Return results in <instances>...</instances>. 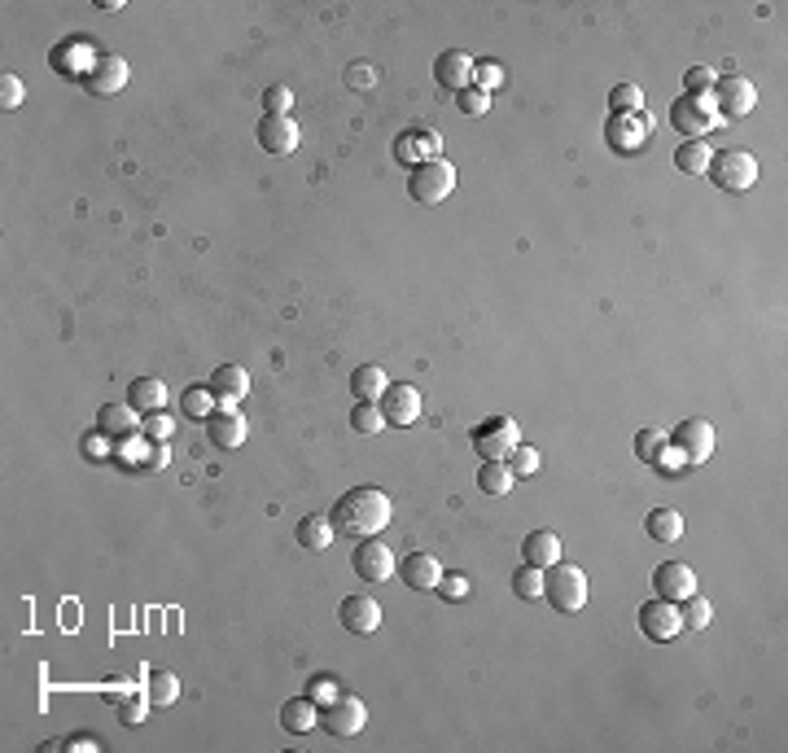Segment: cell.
Segmentation results:
<instances>
[{"instance_id": "cell-44", "label": "cell", "mask_w": 788, "mask_h": 753, "mask_svg": "<svg viewBox=\"0 0 788 753\" xmlns=\"http://www.w3.org/2000/svg\"><path fill=\"white\" fill-rule=\"evenodd\" d=\"M145 714H149V697H145V692H136V697L119 701V718H123V727H141V723H145Z\"/></svg>"}, {"instance_id": "cell-6", "label": "cell", "mask_w": 788, "mask_h": 753, "mask_svg": "<svg viewBox=\"0 0 788 753\" xmlns=\"http://www.w3.org/2000/svg\"><path fill=\"white\" fill-rule=\"evenodd\" d=\"M469 443L482 460H508V451L521 443V430H517L513 416H486L482 425H473Z\"/></svg>"}, {"instance_id": "cell-31", "label": "cell", "mask_w": 788, "mask_h": 753, "mask_svg": "<svg viewBox=\"0 0 788 753\" xmlns=\"http://www.w3.org/2000/svg\"><path fill=\"white\" fill-rule=\"evenodd\" d=\"M710 158H714V149L705 141H683L675 149V167L683 176H705V171H710Z\"/></svg>"}, {"instance_id": "cell-17", "label": "cell", "mask_w": 788, "mask_h": 753, "mask_svg": "<svg viewBox=\"0 0 788 753\" xmlns=\"http://www.w3.org/2000/svg\"><path fill=\"white\" fill-rule=\"evenodd\" d=\"M399 578H403V587H412V592H434L438 578H443V565H438L434 552H408L399 561Z\"/></svg>"}, {"instance_id": "cell-9", "label": "cell", "mask_w": 788, "mask_h": 753, "mask_svg": "<svg viewBox=\"0 0 788 753\" xmlns=\"http://www.w3.org/2000/svg\"><path fill=\"white\" fill-rule=\"evenodd\" d=\"M640 631L648 635V640H657V644H670L683 631L679 605H670V600H662V596L644 600V605H640Z\"/></svg>"}, {"instance_id": "cell-25", "label": "cell", "mask_w": 788, "mask_h": 753, "mask_svg": "<svg viewBox=\"0 0 788 753\" xmlns=\"http://www.w3.org/2000/svg\"><path fill=\"white\" fill-rule=\"evenodd\" d=\"M162 403H167L162 377H132V386H127V408L149 416V412H162Z\"/></svg>"}, {"instance_id": "cell-37", "label": "cell", "mask_w": 788, "mask_h": 753, "mask_svg": "<svg viewBox=\"0 0 788 753\" xmlns=\"http://www.w3.org/2000/svg\"><path fill=\"white\" fill-rule=\"evenodd\" d=\"M609 106H613V114H640L644 110V88L640 84H618L613 97H609Z\"/></svg>"}, {"instance_id": "cell-12", "label": "cell", "mask_w": 788, "mask_h": 753, "mask_svg": "<svg viewBox=\"0 0 788 753\" xmlns=\"http://www.w3.org/2000/svg\"><path fill=\"white\" fill-rule=\"evenodd\" d=\"M101 57L92 53V44L88 40H79V36H71V40H62L53 49V71L62 75V79H88L92 75V66H97Z\"/></svg>"}, {"instance_id": "cell-14", "label": "cell", "mask_w": 788, "mask_h": 753, "mask_svg": "<svg viewBox=\"0 0 788 753\" xmlns=\"http://www.w3.org/2000/svg\"><path fill=\"white\" fill-rule=\"evenodd\" d=\"M364 723H368V710H364L359 697H346L342 692L333 705H324V732L329 736H359Z\"/></svg>"}, {"instance_id": "cell-27", "label": "cell", "mask_w": 788, "mask_h": 753, "mask_svg": "<svg viewBox=\"0 0 788 753\" xmlns=\"http://www.w3.org/2000/svg\"><path fill=\"white\" fill-rule=\"evenodd\" d=\"M333 535H338V526H333V517H320V513L303 517V521H298V530H294L298 548H307V552H329Z\"/></svg>"}, {"instance_id": "cell-35", "label": "cell", "mask_w": 788, "mask_h": 753, "mask_svg": "<svg viewBox=\"0 0 788 753\" xmlns=\"http://www.w3.org/2000/svg\"><path fill=\"white\" fill-rule=\"evenodd\" d=\"M180 408H184V416H193V421H211V416H215V395L206 386H193V390H184V395H180Z\"/></svg>"}, {"instance_id": "cell-24", "label": "cell", "mask_w": 788, "mask_h": 753, "mask_svg": "<svg viewBox=\"0 0 788 753\" xmlns=\"http://www.w3.org/2000/svg\"><path fill=\"white\" fill-rule=\"evenodd\" d=\"M521 561L535 565V570H552V565L561 561V539H556L552 530H535V535L521 539Z\"/></svg>"}, {"instance_id": "cell-32", "label": "cell", "mask_w": 788, "mask_h": 753, "mask_svg": "<svg viewBox=\"0 0 788 753\" xmlns=\"http://www.w3.org/2000/svg\"><path fill=\"white\" fill-rule=\"evenodd\" d=\"M97 425H101V434H110V438H132L136 434V412L132 408H119V403H110V408H101Z\"/></svg>"}, {"instance_id": "cell-39", "label": "cell", "mask_w": 788, "mask_h": 753, "mask_svg": "<svg viewBox=\"0 0 788 753\" xmlns=\"http://www.w3.org/2000/svg\"><path fill=\"white\" fill-rule=\"evenodd\" d=\"M539 451L535 447H526V443H517L513 451H508V469H513V478H530V473H539Z\"/></svg>"}, {"instance_id": "cell-15", "label": "cell", "mask_w": 788, "mask_h": 753, "mask_svg": "<svg viewBox=\"0 0 788 753\" xmlns=\"http://www.w3.org/2000/svg\"><path fill=\"white\" fill-rule=\"evenodd\" d=\"M648 132H653V119H648V110H640V114H613V123H609V145L618 149V154H635L640 145H648Z\"/></svg>"}, {"instance_id": "cell-1", "label": "cell", "mask_w": 788, "mask_h": 753, "mask_svg": "<svg viewBox=\"0 0 788 753\" xmlns=\"http://www.w3.org/2000/svg\"><path fill=\"white\" fill-rule=\"evenodd\" d=\"M394 517V504L386 491H377V486H355V491H346L338 508H333V526H338V535H351L355 543L359 539H377L381 530L390 526Z\"/></svg>"}, {"instance_id": "cell-18", "label": "cell", "mask_w": 788, "mask_h": 753, "mask_svg": "<svg viewBox=\"0 0 788 753\" xmlns=\"http://www.w3.org/2000/svg\"><path fill=\"white\" fill-rule=\"evenodd\" d=\"M473 62H478V57H469L465 49H447V53H438V62H434V79L447 92H465V88H473Z\"/></svg>"}, {"instance_id": "cell-26", "label": "cell", "mask_w": 788, "mask_h": 753, "mask_svg": "<svg viewBox=\"0 0 788 753\" xmlns=\"http://www.w3.org/2000/svg\"><path fill=\"white\" fill-rule=\"evenodd\" d=\"M281 727H285V732H294V736L316 732V727H320V705L311 701V697L285 701V705H281Z\"/></svg>"}, {"instance_id": "cell-38", "label": "cell", "mask_w": 788, "mask_h": 753, "mask_svg": "<svg viewBox=\"0 0 788 753\" xmlns=\"http://www.w3.org/2000/svg\"><path fill=\"white\" fill-rule=\"evenodd\" d=\"M513 592H517L521 600H539V596H543V570H535V565L521 561V570L513 574Z\"/></svg>"}, {"instance_id": "cell-7", "label": "cell", "mask_w": 788, "mask_h": 753, "mask_svg": "<svg viewBox=\"0 0 788 753\" xmlns=\"http://www.w3.org/2000/svg\"><path fill=\"white\" fill-rule=\"evenodd\" d=\"M714 106H718V119L723 123H736V119H745V114L758 106V88L749 84L745 75H723L714 84Z\"/></svg>"}, {"instance_id": "cell-22", "label": "cell", "mask_w": 788, "mask_h": 753, "mask_svg": "<svg viewBox=\"0 0 788 753\" xmlns=\"http://www.w3.org/2000/svg\"><path fill=\"white\" fill-rule=\"evenodd\" d=\"M246 434H250V425L241 412H215L211 421H206V438H211V447H219V451H237L246 443Z\"/></svg>"}, {"instance_id": "cell-48", "label": "cell", "mask_w": 788, "mask_h": 753, "mask_svg": "<svg viewBox=\"0 0 788 753\" xmlns=\"http://www.w3.org/2000/svg\"><path fill=\"white\" fill-rule=\"evenodd\" d=\"M22 101H27V97H22V79H18V75H5V79H0V106H5V110H18Z\"/></svg>"}, {"instance_id": "cell-29", "label": "cell", "mask_w": 788, "mask_h": 753, "mask_svg": "<svg viewBox=\"0 0 788 753\" xmlns=\"http://www.w3.org/2000/svg\"><path fill=\"white\" fill-rule=\"evenodd\" d=\"M644 530H648V539H657V543H679L683 517L675 513V508H653V513L644 517Z\"/></svg>"}, {"instance_id": "cell-16", "label": "cell", "mask_w": 788, "mask_h": 753, "mask_svg": "<svg viewBox=\"0 0 788 753\" xmlns=\"http://www.w3.org/2000/svg\"><path fill=\"white\" fill-rule=\"evenodd\" d=\"M377 408L386 412V425H412L421 416V390L408 386V381H394V386H386Z\"/></svg>"}, {"instance_id": "cell-36", "label": "cell", "mask_w": 788, "mask_h": 753, "mask_svg": "<svg viewBox=\"0 0 788 753\" xmlns=\"http://www.w3.org/2000/svg\"><path fill=\"white\" fill-rule=\"evenodd\" d=\"M351 430H355V434H377V430H386V412H381L377 403H355Z\"/></svg>"}, {"instance_id": "cell-11", "label": "cell", "mask_w": 788, "mask_h": 753, "mask_svg": "<svg viewBox=\"0 0 788 753\" xmlns=\"http://www.w3.org/2000/svg\"><path fill=\"white\" fill-rule=\"evenodd\" d=\"M206 390L219 399L215 412H237V403L250 395V373L237 368V364H219L211 373V381H206Z\"/></svg>"}, {"instance_id": "cell-4", "label": "cell", "mask_w": 788, "mask_h": 753, "mask_svg": "<svg viewBox=\"0 0 788 753\" xmlns=\"http://www.w3.org/2000/svg\"><path fill=\"white\" fill-rule=\"evenodd\" d=\"M451 189H456V167H451L447 158H430L421 162V167H412L408 176V198L421 202V206H438L451 198Z\"/></svg>"}, {"instance_id": "cell-42", "label": "cell", "mask_w": 788, "mask_h": 753, "mask_svg": "<svg viewBox=\"0 0 788 753\" xmlns=\"http://www.w3.org/2000/svg\"><path fill=\"white\" fill-rule=\"evenodd\" d=\"M307 697L316 701V705H333V701L342 697V688H338V679H333V675H316V679L307 683Z\"/></svg>"}, {"instance_id": "cell-13", "label": "cell", "mask_w": 788, "mask_h": 753, "mask_svg": "<svg viewBox=\"0 0 788 753\" xmlns=\"http://www.w3.org/2000/svg\"><path fill=\"white\" fill-rule=\"evenodd\" d=\"M653 592L670 600V605H679V600H688L692 592H697V574H692V565L683 561H662L653 570Z\"/></svg>"}, {"instance_id": "cell-5", "label": "cell", "mask_w": 788, "mask_h": 753, "mask_svg": "<svg viewBox=\"0 0 788 753\" xmlns=\"http://www.w3.org/2000/svg\"><path fill=\"white\" fill-rule=\"evenodd\" d=\"M718 189L727 193H745L758 184V158L745 154V149H718V154L710 158V171H705Z\"/></svg>"}, {"instance_id": "cell-52", "label": "cell", "mask_w": 788, "mask_h": 753, "mask_svg": "<svg viewBox=\"0 0 788 753\" xmlns=\"http://www.w3.org/2000/svg\"><path fill=\"white\" fill-rule=\"evenodd\" d=\"M167 460H171V451L167 447H154V451H145V469H167Z\"/></svg>"}, {"instance_id": "cell-2", "label": "cell", "mask_w": 788, "mask_h": 753, "mask_svg": "<svg viewBox=\"0 0 788 753\" xmlns=\"http://www.w3.org/2000/svg\"><path fill=\"white\" fill-rule=\"evenodd\" d=\"M543 600L556 613H578L587 605V574L570 561H556L552 570H543Z\"/></svg>"}, {"instance_id": "cell-8", "label": "cell", "mask_w": 788, "mask_h": 753, "mask_svg": "<svg viewBox=\"0 0 788 753\" xmlns=\"http://www.w3.org/2000/svg\"><path fill=\"white\" fill-rule=\"evenodd\" d=\"M670 443L683 451L688 465H705V460L714 456V425L701 421V416H688V421L675 425V438H670Z\"/></svg>"}, {"instance_id": "cell-41", "label": "cell", "mask_w": 788, "mask_h": 753, "mask_svg": "<svg viewBox=\"0 0 788 753\" xmlns=\"http://www.w3.org/2000/svg\"><path fill=\"white\" fill-rule=\"evenodd\" d=\"M662 447H666L662 430H640V434H635V456H640L644 465H653V460L662 456Z\"/></svg>"}, {"instance_id": "cell-47", "label": "cell", "mask_w": 788, "mask_h": 753, "mask_svg": "<svg viewBox=\"0 0 788 753\" xmlns=\"http://www.w3.org/2000/svg\"><path fill=\"white\" fill-rule=\"evenodd\" d=\"M289 106H294V92H289L285 84H272L268 92H263V110L268 114H289Z\"/></svg>"}, {"instance_id": "cell-21", "label": "cell", "mask_w": 788, "mask_h": 753, "mask_svg": "<svg viewBox=\"0 0 788 753\" xmlns=\"http://www.w3.org/2000/svg\"><path fill=\"white\" fill-rule=\"evenodd\" d=\"M127 79H132V71H127V62L114 53V57H101V62L92 66V75L84 79V88L92 92V97H114V92L127 88Z\"/></svg>"}, {"instance_id": "cell-10", "label": "cell", "mask_w": 788, "mask_h": 753, "mask_svg": "<svg viewBox=\"0 0 788 753\" xmlns=\"http://www.w3.org/2000/svg\"><path fill=\"white\" fill-rule=\"evenodd\" d=\"M351 565H355V574L373 587L394 578V570H399V565H394V548H386V543H377V539H359Z\"/></svg>"}, {"instance_id": "cell-40", "label": "cell", "mask_w": 788, "mask_h": 753, "mask_svg": "<svg viewBox=\"0 0 788 753\" xmlns=\"http://www.w3.org/2000/svg\"><path fill=\"white\" fill-rule=\"evenodd\" d=\"M500 84H504V66L500 62H491V57H486V62H473V88L495 92Z\"/></svg>"}, {"instance_id": "cell-28", "label": "cell", "mask_w": 788, "mask_h": 753, "mask_svg": "<svg viewBox=\"0 0 788 753\" xmlns=\"http://www.w3.org/2000/svg\"><path fill=\"white\" fill-rule=\"evenodd\" d=\"M386 386H390V377L381 373L377 364H364V368H355V373H351V395H355V403H381Z\"/></svg>"}, {"instance_id": "cell-20", "label": "cell", "mask_w": 788, "mask_h": 753, "mask_svg": "<svg viewBox=\"0 0 788 753\" xmlns=\"http://www.w3.org/2000/svg\"><path fill=\"white\" fill-rule=\"evenodd\" d=\"M259 145L268 149V154H276V158L294 154V149H298V123L289 119V114H263V123H259Z\"/></svg>"}, {"instance_id": "cell-50", "label": "cell", "mask_w": 788, "mask_h": 753, "mask_svg": "<svg viewBox=\"0 0 788 753\" xmlns=\"http://www.w3.org/2000/svg\"><path fill=\"white\" fill-rule=\"evenodd\" d=\"M653 465H657V469H662V473H679L683 465H688V460H683V451H679V447H675V443H670V438H666V447H662V456H657V460H653Z\"/></svg>"}, {"instance_id": "cell-23", "label": "cell", "mask_w": 788, "mask_h": 753, "mask_svg": "<svg viewBox=\"0 0 788 753\" xmlns=\"http://www.w3.org/2000/svg\"><path fill=\"white\" fill-rule=\"evenodd\" d=\"M438 149H443V136L434 127H416V132H408L394 145V154H399V162H408V167H421V162L438 158Z\"/></svg>"}, {"instance_id": "cell-46", "label": "cell", "mask_w": 788, "mask_h": 753, "mask_svg": "<svg viewBox=\"0 0 788 753\" xmlns=\"http://www.w3.org/2000/svg\"><path fill=\"white\" fill-rule=\"evenodd\" d=\"M456 106H460V114H486V110H491V92L465 88V92L456 97Z\"/></svg>"}, {"instance_id": "cell-3", "label": "cell", "mask_w": 788, "mask_h": 753, "mask_svg": "<svg viewBox=\"0 0 788 753\" xmlns=\"http://www.w3.org/2000/svg\"><path fill=\"white\" fill-rule=\"evenodd\" d=\"M670 123L675 132H683L688 141H701L705 132H718V106H714V92H683L670 106Z\"/></svg>"}, {"instance_id": "cell-33", "label": "cell", "mask_w": 788, "mask_h": 753, "mask_svg": "<svg viewBox=\"0 0 788 753\" xmlns=\"http://www.w3.org/2000/svg\"><path fill=\"white\" fill-rule=\"evenodd\" d=\"M145 697H149V705H176V697H180V679L171 675V670H154V675H149V683H145Z\"/></svg>"}, {"instance_id": "cell-45", "label": "cell", "mask_w": 788, "mask_h": 753, "mask_svg": "<svg viewBox=\"0 0 788 753\" xmlns=\"http://www.w3.org/2000/svg\"><path fill=\"white\" fill-rule=\"evenodd\" d=\"M434 592L443 596V600H465V596L473 592V583H469L465 574H447V570H443V578H438V587H434Z\"/></svg>"}, {"instance_id": "cell-43", "label": "cell", "mask_w": 788, "mask_h": 753, "mask_svg": "<svg viewBox=\"0 0 788 753\" xmlns=\"http://www.w3.org/2000/svg\"><path fill=\"white\" fill-rule=\"evenodd\" d=\"M141 430H145V438H154V443H167V438L176 434V421H171L167 412H149L141 421Z\"/></svg>"}, {"instance_id": "cell-34", "label": "cell", "mask_w": 788, "mask_h": 753, "mask_svg": "<svg viewBox=\"0 0 788 753\" xmlns=\"http://www.w3.org/2000/svg\"><path fill=\"white\" fill-rule=\"evenodd\" d=\"M679 618H683V627H692V631H705L714 622V605L705 596H697L692 592L688 600H679Z\"/></svg>"}, {"instance_id": "cell-51", "label": "cell", "mask_w": 788, "mask_h": 753, "mask_svg": "<svg viewBox=\"0 0 788 753\" xmlns=\"http://www.w3.org/2000/svg\"><path fill=\"white\" fill-rule=\"evenodd\" d=\"M62 749H71V753H79V749H84V753H101V740L97 736H66Z\"/></svg>"}, {"instance_id": "cell-49", "label": "cell", "mask_w": 788, "mask_h": 753, "mask_svg": "<svg viewBox=\"0 0 788 753\" xmlns=\"http://www.w3.org/2000/svg\"><path fill=\"white\" fill-rule=\"evenodd\" d=\"M683 84H688V92H714L718 75L710 71V66H692V71L683 75Z\"/></svg>"}, {"instance_id": "cell-30", "label": "cell", "mask_w": 788, "mask_h": 753, "mask_svg": "<svg viewBox=\"0 0 788 753\" xmlns=\"http://www.w3.org/2000/svg\"><path fill=\"white\" fill-rule=\"evenodd\" d=\"M513 469H508V460H482L478 469V491L482 495H508L513 491Z\"/></svg>"}, {"instance_id": "cell-19", "label": "cell", "mask_w": 788, "mask_h": 753, "mask_svg": "<svg viewBox=\"0 0 788 753\" xmlns=\"http://www.w3.org/2000/svg\"><path fill=\"white\" fill-rule=\"evenodd\" d=\"M338 622H342V627L351 631V635H373V631L381 627V605H377L373 596H359V592H355V596L342 600Z\"/></svg>"}]
</instances>
